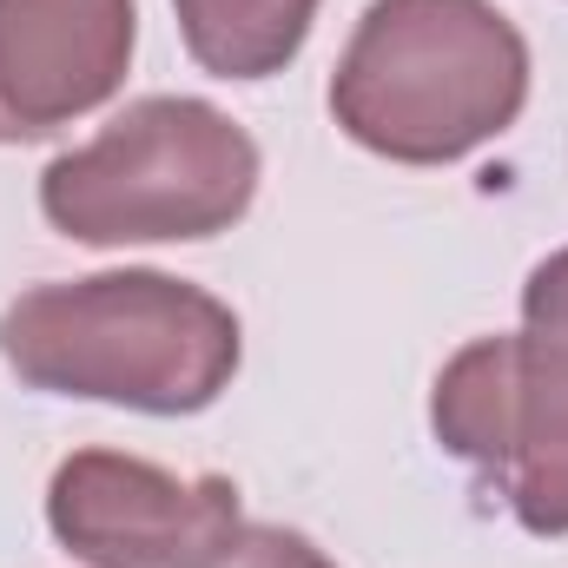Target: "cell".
I'll list each match as a JSON object with an SVG mask.
<instances>
[{"mask_svg":"<svg viewBox=\"0 0 568 568\" xmlns=\"http://www.w3.org/2000/svg\"><path fill=\"white\" fill-rule=\"evenodd\" d=\"M172 13L212 80H272L317 27V0H172Z\"/></svg>","mask_w":568,"mask_h":568,"instance_id":"52a82bcc","label":"cell"},{"mask_svg":"<svg viewBox=\"0 0 568 568\" xmlns=\"http://www.w3.org/2000/svg\"><path fill=\"white\" fill-rule=\"evenodd\" d=\"M523 324L529 331H549V337H568V245L549 252L529 284H523Z\"/></svg>","mask_w":568,"mask_h":568,"instance_id":"9c48e42d","label":"cell"},{"mask_svg":"<svg viewBox=\"0 0 568 568\" xmlns=\"http://www.w3.org/2000/svg\"><path fill=\"white\" fill-rule=\"evenodd\" d=\"M258 179L265 159L232 113L192 93H145L40 172V212L80 245H192L232 232Z\"/></svg>","mask_w":568,"mask_h":568,"instance_id":"3957f363","label":"cell"},{"mask_svg":"<svg viewBox=\"0 0 568 568\" xmlns=\"http://www.w3.org/2000/svg\"><path fill=\"white\" fill-rule=\"evenodd\" d=\"M529 73L496 0H371L331 73V120L377 159L456 165L523 120Z\"/></svg>","mask_w":568,"mask_h":568,"instance_id":"7a4b0ae2","label":"cell"},{"mask_svg":"<svg viewBox=\"0 0 568 568\" xmlns=\"http://www.w3.org/2000/svg\"><path fill=\"white\" fill-rule=\"evenodd\" d=\"M0 357L27 390L145 417L212 410L245 357L239 311L172 272H93L20 291L0 311Z\"/></svg>","mask_w":568,"mask_h":568,"instance_id":"6da1fadb","label":"cell"},{"mask_svg":"<svg viewBox=\"0 0 568 568\" xmlns=\"http://www.w3.org/2000/svg\"><path fill=\"white\" fill-rule=\"evenodd\" d=\"M133 0H0V113L20 140L100 113L133 67Z\"/></svg>","mask_w":568,"mask_h":568,"instance_id":"8992f818","label":"cell"},{"mask_svg":"<svg viewBox=\"0 0 568 568\" xmlns=\"http://www.w3.org/2000/svg\"><path fill=\"white\" fill-rule=\"evenodd\" d=\"M0 145H20V126H13L7 113H0Z\"/></svg>","mask_w":568,"mask_h":568,"instance_id":"30bf717a","label":"cell"},{"mask_svg":"<svg viewBox=\"0 0 568 568\" xmlns=\"http://www.w3.org/2000/svg\"><path fill=\"white\" fill-rule=\"evenodd\" d=\"M205 568H337L311 536L284 529V523H239V536L212 556Z\"/></svg>","mask_w":568,"mask_h":568,"instance_id":"ba28073f","label":"cell"},{"mask_svg":"<svg viewBox=\"0 0 568 568\" xmlns=\"http://www.w3.org/2000/svg\"><path fill=\"white\" fill-rule=\"evenodd\" d=\"M239 523L232 476H179L126 449H73L47 483V529L93 568H205Z\"/></svg>","mask_w":568,"mask_h":568,"instance_id":"5b68a950","label":"cell"},{"mask_svg":"<svg viewBox=\"0 0 568 568\" xmlns=\"http://www.w3.org/2000/svg\"><path fill=\"white\" fill-rule=\"evenodd\" d=\"M429 429L529 536H568V337L523 324L463 344L436 371Z\"/></svg>","mask_w":568,"mask_h":568,"instance_id":"277c9868","label":"cell"}]
</instances>
